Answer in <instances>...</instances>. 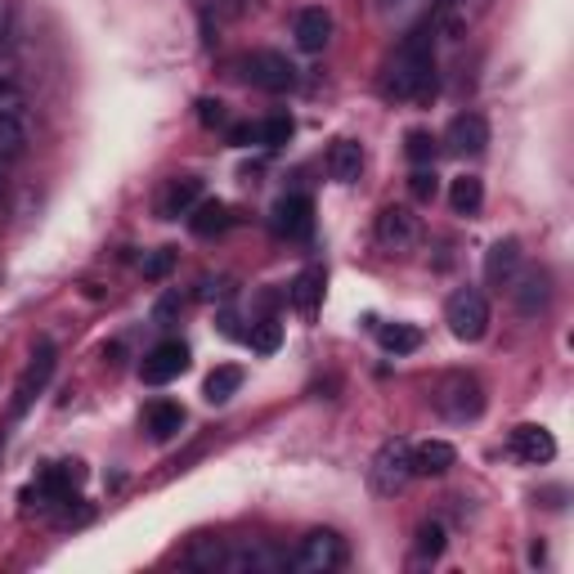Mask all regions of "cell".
Masks as SVG:
<instances>
[{"label":"cell","instance_id":"obj_1","mask_svg":"<svg viewBox=\"0 0 574 574\" xmlns=\"http://www.w3.org/2000/svg\"><path fill=\"white\" fill-rule=\"evenodd\" d=\"M436 86V41L431 27H413L404 41L395 46V54L381 68V95L391 103H413Z\"/></svg>","mask_w":574,"mask_h":574},{"label":"cell","instance_id":"obj_2","mask_svg":"<svg viewBox=\"0 0 574 574\" xmlns=\"http://www.w3.org/2000/svg\"><path fill=\"white\" fill-rule=\"evenodd\" d=\"M431 404L440 417H449V423H476L485 413V387L472 373H444L431 387Z\"/></svg>","mask_w":574,"mask_h":574},{"label":"cell","instance_id":"obj_3","mask_svg":"<svg viewBox=\"0 0 574 574\" xmlns=\"http://www.w3.org/2000/svg\"><path fill=\"white\" fill-rule=\"evenodd\" d=\"M413 480V444L408 440H387L373 463H368V485L373 493H381V499H395V493H404Z\"/></svg>","mask_w":574,"mask_h":574},{"label":"cell","instance_id":"obj_4","mask_svg":"<svg viewBox=\"0 0 574 574\" xmlns=\"http://www.w3.org/2000/svg\"><path fill=\"white\" fill-rule=\"evenodd\" d=\"M444 323H449V332L457 337V341H485V332H489V301H485V292L480 288H457L449 301H444Z\"/></svg>","mask_w":574,"mask_h":574},{"label":"cell","instance_id":"obj_5","mask_svg":"<svg viewBox=\"0 0 574 574\" xmlns=\"http://www.w3.org/2000/svg\"><path fill=\"white\" fill-rule=\"evenodd\" d=\"M341 561H346V544H341V534L310 529L301 539L296 557H292V570L296 574H332V570H341Z\"/></svg>","mask_w":574,"mask_h":574},{"label":"cell","instance_id":"obj_6","mask_svg":"<svg viewBox=\"0 0 574 574\" xmlns=\"http://www.w3.org/2000/svg\"><path fill=\"white\" fill-rule=\"evenodd\" d=\"M243 72H247V82H252V86L270 90V95H283V90H292V86L301 82L296 68H292L279 50H252V54L243 59Z\"/></svg>","mask_w":574,"mask_h":574},{"label":"cell","instance_id":"obj_7","mask_svg":"<svg viewBox=\"0 0 574 574\" xmlns=\"http://www.w3.org/2000/svg\"><path fill=\"white\" fill-rule=\"evenodd\" d=\"M54 364H59V351L50 346V341H41V346L32 351V359H27L23 377H19V387H14V404H10V413H14V417H23V413H27V404L46 391V381L54 377Z\"/></svg>","mask_w":574,"mask_h":574},{"label":"cell","instance_id":"obj_8","mask_svg":"<svg viewBox=\"0 0 574 574\" xmlns=\"http://www.w3.org/2000/svg\"><path fill=\"white\" fill-rule=\"evenodd\" d=\"M373 234L387 252H413L417 239H423V220H417L413 207H381Z\"/></svg>","mask_w":574,"mask_h":574},{"label":"cell","instance_id":"obj_9","mask_svg":"<svg viewBox=\"0 0 574 574\" xmlns=\"http://www.w3.org/2000/svg\"><path fill=\"white\" fill-rule=\"evenodd\" d=\"M508 292H512V305H516L521 319H539L548 305H552V279H548V270H525V274H516L508 283Z\"/></svg>","mask_w":574,"mask_h":574},{"label":"cell","instance_id":"obj_10","mask_svg":"<svg viewBox=\"0 0 574 574\" xmlns=\"http://www.w3.org/2000/svg\"><path fill=\"white\" fill-rule=\"evenodd\" d=\"M184 368H188V346L184 341H162V346H152L144 355L139 377L148 381V387H167V381H175Z\"/></svg>","mask_w":574,"mask_h":574},{"label":"cell","instance_id":"obj_11","mask_svg":"<svg viewBox=\"0 0 574 574\" xmlns=\"http://www.w3.org/2000/svg\"><path fill=\"white\" fill-rule=\"evenodd\" d=\"M444 139H449L453 152H463V158H476V152L489 148V122L480 118V112H457V118L449 122V131H444Z\"/></svg>","mask_w":574,"mask_h":574},{"label":"cell","instance_id":"obj_12","mask_svg":"<svg viewBox=\"0 0 574 574\" xmlns=\"http://www.w3.org/2000/svg\"><path fill=\"white\" fill-rule=\"evenodd\" d=\"M198 198H203V180L198 175H175V180L162 184V194H158V216L180 220V216H188L198 207Z\"/></svg>","mask_w":574,"mask_h":574},{"label":"cell","instance_id":"obj_13","mask_svg":"<svg viewBox=\"0 0 574 574\" xmlns=\"http://www.w3.org/2000/svg\"><path fill=\"white\" fill-rule=\"evenodd\" d=\"M274 229L283 239H310L315 234V203L305 194H288L274 207Z\"/></svg>","mask_w":574,"mask_h":574},{"label":"cell","instance_id":"obj_14","mask_svg":"<svg viewBox=\"0 0 574 574\" xmlns=\"http://www.w3.org/2000/svg\"><path fill=\"white\" fill-rule=\"evenodd\" d=\"M521 260H525L521 243L516 239H499V243L485 252V283L489 288H508L521 274Z\"/></svg>","mask_w":574,"mask_h":574},{"label":"cell","instance_id":"obj_15","mask_svg":"<svg viewBox=\"0 0 574 574\" xmlns=\"http://www.w3.org/2000/svg\"><path fill=\"white\" fill-rule=\"evenodd\" d=\"M283 557L265 544H243V548H229L224 557V574H279Z\"/></svg>","mask_w":574,"mask_h":574},{"label":"cell","instance_id":"obj_16","mask_svg":"<svg viewBox=\"0 0 574 574\" xmlns=\"http://www.w3.org/2000/svg\"><path fill=\"white\" fill-rule=\"evenodd\" d=\"M508 449L521 457V463H552V457H557V440H552V431H548V427H534V423L516 427L512 440H508Z\"/></svg>","mask_w":574,"mask_h":574},{"label":"cell","instance_id":"obj_17","mask_svg":"<svg viewBox=\"0 0 574 574\" xmlns=\"http://www.w3.org/2000/svg\"><path fill=\"white\" fill-rule=\"evenodd\" d=\"M292 36H296V46H301L305 54H319V50L332 41V19H328V10H319V5L301 10V14L292 19Z\"/></svg>","mask_w":574,"mask_h":574},{"label":"cell","instance_id":"obj_18","mask_svg":"<svg viewBox=\"0 0 574 574\" xmlns=\"http://www.w3.org/2000/svg\"><path fill=\"white\" fill-rule=\"evenodd\" d=\"M180 427H184V408H180L175 400H152V404L144 408V431H148L152 440H158V444L175 440Z\"/></svg>","mask_w":574,"mask_h":574},{"label":"cell","instance_id":"obj_19","mask_svg":"<svg viewBox=\"0 0 574 574\" xmlns=\"http://www.w3.org/2000/svg\"><path fill=\"white\" fill-rule=\"evenodd\" d=\"M359 171H364V144L359 139H337L328 148V175L337 184H355Z\"/></svg>","mask_w":574,"mask_h":574},{"label":"cell","instance_id":"obj_20","mask_svg":"<svg viewBox=\"0 0 574 574\" xmlns=\"http://www.w3.org/2000/svg\"><path fill=\"white\" fill-rule=\"evenodd\" d=\"M457 463V449L449 440H423L413 444V476H444Z\"/></svg>","mask_w":574,"mask_h":574},{"label":"cell","instance_id":"obj_21","mask_svg":"<svg viewBox=\"0 0 574 574\" xmlns=\"http://www.w3.org/2000/svg\"><path fill=\"white\" fill-rule=\"evenodd\" d=\"M32 148V131L19 112H0V162H14Z\"/></svg>","mask_w":574,"mask_h":574},{"label":"cell","instance_id":"obj_22","mask_svg":"<svg viewBox=\"0 0 574 574\" xmlns=\"http://www.w3.org/2000/svg\"><path fill=\"white\" fill-rule=\"evenodd\" d=\"M239 391H243V368H234V364L211 368V373H207V381H203L207 404H224V400H234Z\"/></svg>","mask_w":574,"mask_h":574},{"label":"cell","instance_id":"obj_23","mask_svg":"<svg viewBox=\"0 0 574 574\" xmlns=\"http://www.w3.org/2000/svg\"><path fill=\"white\" fill-rule=\"evenodd\" d=\"M449 207H453V216H476L485 207V184L476 175H457L449 184Z\"/></svg>","mask_w":574,"mask_h":574},{"label":"cell","instance_id":"obj_24","mask_svg":"<svg viewBox=\"0 0 574 574\" xmlns=\"http://www.w3.org/2000/svg\"><path fill=\"white\" fill-rule=\"evenodd\" d=\"M224 557H229V544H220V539H198L194 548L184 552V565L198 570V574H216V570H224Z\"/></svg>","mask_w":574,"mask_h":574},{"label":"cell","instance_id":"obj_25","mask_svg":"<svg viewBox=\"0 0 574 574\" xmlns=\"http://www.w3.org/2000/svg\"><path fill=\"white\" fill-rule=\"evenodd\" d=\"M288 296H292V305H296L301 315H315L319 310V296H323V270H301Z\"/></svg>","mask_w":574,"mask_h":574},{"label":"cell","instance_id":"obj_26","mask_svg":"<svg viewBox=\"0 0 574 574\" xmlns=\"http://www.w3.org/2000/svg\"><path fill=\"white\" fill-rule=\"evenodd\" d=\"M377 341H381V351H391V355H413L417 346H423V332H417L413 323H381Z\"/></svg>","mask_w":574,"mask_h":574},{"label":"cell","instance_id":"obj_27","mask_svg":"<svg viewBox=\"0 0 574 574\" xmlns=\"http://www.w3.org/2000/svg\"><path fill=\"white\" fill-rule=\"evenodd\" d=\"M188 229H194L198 239L224 234V229H229V207H224V203H198L194 216H188Z\"/></svg>","mask_w":574,"mask_h":574},{"label":"cell","instance_id":"obj_28","mask_svg":"<svg viewBox=\"0 0 574 574\" xmlns=\"http://www.w3.org/2000/svg\"><path fill=\"white\" fill-rule=\"evenodd\" d=\"M292 118H283V112H274V118H265V122H256V144L260 148H283L288 139H292Z\"/></svg>","mask_w":574,"mask_h":574},{"label":"cell","instance_id":"obj_29","mask_svg":"<svg viewBox=\"0 0 574 574\" xmlns=\"http://www.w3.org/2000/svg\"><path fill=\"white\" fill-rule=\"evenodd\" d=\"M444 557V525L423 521L417 525V561H440Z\"/></svg>","mask_w":574,"mask_h":574},{"label":"cell","instance_id":"obj_30","mask_svg":"<svg viewBox=\"0 0 574 574\" xmlns=\"http://www.w3.org/2000/svg\"><path fill=\"white\" fill-rule=\"evenodd\" d=\"M408 194H413L417 203H431V198L440 194V175H436L431 167H417V171L408 175Z\"/></svg>","mask_w":574,"mask_h":574},{"label":"cell","instance_id":"obj_31","mask_svg":"<svg viewBox=\"0 0 574 574\" xmlns=\"http://www.w3.org/2000/svg\"><path fill=\"white\" fill-rule=\"evenodd\" d=\"M404 152H408V162L427 167V162L436 158V139H431L427 131H408V135H404Z\"/></svg>","mask_w":574,"mask_h":574},{"label":"cell","instance_id":"obj_32","mask_svg":"<svg viewBox=\"0 0 574 574\" xmlns=\"http://www.w3.org/2000/svg\"><path fill=\"white\" fill-rule=\"evenodd\" d=\"M279 337H283V332H279V323H270V319H265L260 328H252V332H247L252 351H260V355H274V351H279Z\"/></svg>","mask_w":574,"mask_h":574},{"label":"cell","instance_id":"obj_33","mask_svg":"<svg viewBox=\"0 0 574 574\" xmlns=\"http://www.w3.org/2000/svg\"><path fill=\"white\" fill-rule=\"evenodd\" d=\"M23 108V86H19V76L5 68L0 72V112H19Z\"/></svg>","mask_w":574,"mask_h":574},{"label":"cell","instance_id":"obj_34","mask_svg":"<svg viewBox=\"0 0 574 574\" xmlns=\"http://www.w3.org/2000/svg\"><path fill=\"white\" fill-rule=\"evenodd\" d=\"M171 265H175V252H171V247H158V252L144 260V279H167Z\"/></svg>","mask_w":574,"mask_h":574},{"label":"cell","instance_id":"obj_35","mask_svg":"<svg viewBox=\"0 0 574 574\" xmlns=\"http://www.w3.org/2000/svg\"><path fill=\"white\" fill-rule=\"evenodd\" d=\"M198 118H203V126H211V131L229 126V112H224L220 99H203V103H198Z\"/></svg>","mask_w":574,"mask_h":574},{"label":"cell","instance_id":"obj_36","mask_svg":"<svg viewBox=\"0 0 574 574\" xmlns=\"http://www.w3.org/2000/svg\"><path fill=\"white\" fill-rule=\"evenodd\" d=\"M10 32H14V10H10V0H0V46L10 41Z\"/></svg>","mask_w":574,"mask_h":574},{"label":"cell","instance_id":"obj_37","mask_svg":"<svg viewBox=\"0 0 574 574\" xmlns=\"http://www.w3.org/2000/svg\"><path fill=\"white\" fill-rule=\"evenodd\" d=\"M229 144H256V122L252 126H229Z\"/></svg>","mask_w":574,"mask_h":574},{"label":"cell","instance_id":"obj_38","mask_svg":"<svg viewBox=\"0 0 574 574\" xmlns=\"http://www.w3.org/2000/svg\"><path fill=\"white\" fill-rule=\"evenodd\" d=\"M10 198V171H5V162H0V203Z\"/></svg>","mask_w":574,"mask_h":574}]
</instances>
